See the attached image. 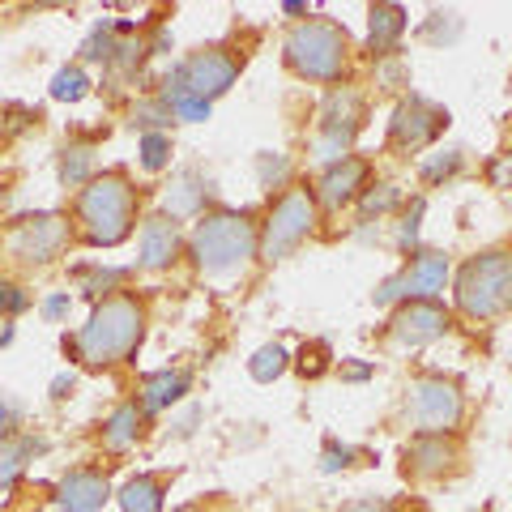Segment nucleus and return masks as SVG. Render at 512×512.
Returning <instances> with one entry per match:
<instances>
[{
    "label": "nucleus",
    "instance_id": "obj_6",
    "mask_svg": "<svg viewBox=\"0 0 512 512\" xmlns=\"http://www.w3.org/2000/svg\"><path fill=\"white\" fill-rule=\"evenodd\" d=\"M244 69V56H235L231 47H205V52H192L188 60H180L167 73V90L163 103H180V99H201L214 103L222 90H231V82Z\"/></svg>",
    "mask_w": 512,
    "mask_h": 512
},
{
    "label": "nucleus",
    "instance_id": "obj_3",
    "mask_svg": "<svg viewBox=\"0 0 512 512\" xmlns=\"http://www.w3.org/2000/svg\"><path fill=\"white\" fill-rule=\"evenodd\" d=\"M188 248H192V261H197L201 274L222 278V274L244 269L252 256H261V231H256L244 214H210L197 222Z\"/></svg>",
    "mask_w": 512,
    "mask_h": 512
},
{
    "label": "nucleus",
    "instance_id": "obj_12",
    "mask_svg": "<svg viewBox=\"0 0 512 512\" xmlns=\"http://www.w3.org/2000/svg\"><path fill=\"white\" fill-rule=\"evenodd\" d=\"M444 329H448V316H444V308H440L436 299H406L402 308L393 312V325H389L393 342L397 346H410V350L436 342Z\"/></svg>",
    "mask_w": 512,
    "mask_h": 512
},
{
    "label": "nucleus",
    "instance_id": "obj_5",
    "mask_svg": "<svg viewBox=\"0 0 512 512\" xmlns=\"http://www.w3.org/2000/svg\"><path fill=\"white\" fill-rule=\"evenodd\" d=\"M350 60L346 30L329 18H308L286 35V64L308 82H338Z\"/></svg>",
    "mask_w": 512,
    "mask_h": 512
},
{
    "label": "nucleus",
    "instance_id": "obj_11",
    "mask_svg": "<svg viewBox=\"0 0 512 512\" xmlns=\"http://www.w3.org/2000/svg\"><path fill=\"white\" fill-rule=\"evenodd\" d=\"M448 124V111L419 99V94H410V99L397 103L393 120H389V141L397 150H423L427 141H436Z\"/></svg>",
    "mask_w": 512,
    "mask_h": 512
},
{
    "label": "nucleus",
    "instance_id": "obj_23",
    "mask_svg": "<svg viewBox=\"0 0 512 512\" xmlns=\"http://www.w3.org/2000/svg\"><path fill=\"white\" fill-rule=\"evenodd\" d=\"M286 367H291V355H286V346H261L252 355V363H248V372H252V380H261V384H274Z\"/></svg>",
    "mask_w": 512,
    "mask_h": 512
},
{
    "label": "nucleus",
    "instance_id": "obj_39",
    "mask_svg": "<svg viewBox=\"0 0 512 512\" xmlns=\"http://www.w3.org/2000/svg\"><path fill=\"white\" fill-rule=\"evenodd\" d=\"M342 512H389V508L376 504V500H359V504H350V508H342Z\"/></svg>",
    "mask_w": 512,
    "mask_h": 512
},
{
    "label": "nucleus",
    "instance_id": "obj_31",
    "mask_svg": "<svg viewBox=\"0 0 512 512\" xmlns=\"http://www.w3.org/2000/svg\"><path fill=\"white\" fill-rule=\"evenodd\" d=\"M461 167V150H444L440 158H431V163H423V180L436 184L440 175H453Z\"/></svg>",
    "mask_w": 512,
    "mask_h": 512
},
{
    "label": "nucleus",
    "instance_id": "obj_44",
    "mask_svg": "<svg viewBox=\"0 0 512 512\" xmlns=\"http://www.w3.org/2000/svg\"><path fill=\"white\" fill-rule=\"evenodd\" d=\"M175 512H201L197 504H184V508H175Z\"/></svg>",
    "mask_w": 512,
    "mask_h": 512
},
{
    "label": "nucleus",
    "instance_id": "obj_41",
    "mask_svg": "<svg viewBox=\"0 0 512 512\" xmlns=\"http://www.w3.org/2000/svg\"><path fill=\"white\" fill-rule=\"evenodd\" d=\"M342 372H346L350 380H363V376H372V367H367V363H350V367H342Z\"/></svg>",
    "mask_w": 512,
    "mask_h": 512
},
{
    "label": "nucleus",
    "instance_id": "obj_35",
    "mask_svg": "<svg viewBox=\"0 0 512 512\" xmlns=\"http://www.w3.org/2000/svg\"><path fill=\"white\" fill-rule=\"evenodd\" d=\"M419 218H423V197H414L410 214H406V227H402V244L414 248V239H419Z\"/></svg>",
    "mask_w": 512,
    "mask_h": 512
},
{
    "label": "nucleus",
    "instance_id": "obj_10",
    "mask_svg": "<svg viewBox=\"0 0 512 512\" xmlns=\"http://www.w3.org/2000/svg\"><path fill=\"white\" fill-rule=\"evenodd\" d=\"M444 282H448V256L444 252H419L406 274H397V278H389L380 286L376 303L389 308V303H397V299H436L444 291Z\"/></svg>",
    "mask_w": 512,
    "mask_h": 512
},
{
    "label": "nucleus",
    "instance_id": "obj_8",
    "mask_svg": "<svg viewBox=\"0 0 512 512\" xmlns=\"http://www.w3.org/2000/svg\"><path fill=\"white\" fill-rule=\"evenodd\" d=\"M312 227H316V197L312 192H303V188L282 192L278 205L265 218V227H261V256L265 261L291 256L303 239L312 235Z\"/></svg>",
    "mask_w": 512,
    "mask_h": 512
},
{
    "label": "nucleus",
    "instance_id": "obj_17",
    "mask_svg": "<svg viewBox=\"0 0 512 512\" xmlns=\"http://www.w3.org/2000/svg\"><path fill=\"white\" fill-rule=\"evenodd\" d=\"M453 461H457V444H448L444 436H419L406 453V470L419 478H436L453 466Z\"/></svg>",
    "mask_w": 512,
    "mask_h": 512
},
{
    "label": "nucleus",
    "instance_id": "obj_29",
    "mask_svg": "<svg viewBox=\"0 0 512 512\" xmlns=\"http://www.w3.org/2000/svg\"><path fill=\"white\" fill-rule=\"evenodd\" d=\"M256 171H261V184H282L291 175V163L282 154H261L256 158Z\"/></svg>",
    "mask_w": 512,
    "mask_h": 512
},
{
    "label": "nucleus",
    "instance_id": "obj_14",
    "mask_svg": "<svg viewBox=\"0 0 512 512\" xmlns=\"http://www.w3.org/2000/svg\"><path fill=\"white\" fill-rule=\"evenodd\" d=\"M363 180H367V163H363V158H355V154H346L342 163H333L325 175H320L316 197L325 201L329 210H338V205H346V201H355V197H359Z\"/></svg>",
    "mask_w": 512,
    "mask_h": 512
},
{
    "label": "nucleus",
    "instance_id": "obj_32",
    "mask_svg": "<svg viewBox=\"0 0 512 512\" xmlns=\"http://www.w3.org/2000/svg\"><path fill=\"white\" fill-rule=\"evenodd\" d=\"M82 56H86V60H111V56H116V52H111V39H107V22L94 26V35L86 39Z\"/></svg>",
    "mask_w": 512,
    "mask_h": 512
},
{
    "label": "nucleus",
    "instance_id": "obj_2",
    "mask_svg": "<svg viewBox=\"0 0 512 512\" xmlns=\"http://www.w3.org/2000/svg\"><path fill=\"white\" fill-rule=\"evenodd\" d=\"M77 231L90 248H116L133 231V218H137V192L133 184L124 180L120 171L99 175L90 180L82 192H77Z\"/></svg>",
    "mask_w": 512,
    "mask_h": 512
},
{
    "label": "nucleus",
    "instance_id": "obj_40",
    "mask_svg": "<svg viewBox=\"0 0 512 512\" xmlns=\"http://www.w3.org/2000/svg\"><path fill=\"white\" fill-rule=\"evenodd\" d=\"M380 73H384V86H397V82H402V77H406L402 69H397V64H384Z\"/></svg>",
    "mask_w": 512,
    "mask_h": 512
},
{
    "label": "nucleus",
    "instance_id": "obj_34",
    "mask_svg": "<svg viewBox=\"0 0 512 512\" xmlns=\"http://www.w3.org/2000/svg\"><path fill=\"white\" fill-rule=\"evenodd\" d=\"M171 111L180 120H210V103H201V99H180V103H171Z\"/></svg>",
    "mask_w": 512,
    "mask_h": 512
},
{
    "label": "nucleus",
    "instance_id": "obj_38",
    "mask_svg": "<svg viewBox=\"0 0 512 512\" xmlns=\"http://www.w3.org/2000/svg\"><path fill=\"white\" fill-rule=\"evenodd\" d=\"M43 316L47 320H60V316H69V295H52L43 303Z\"/></svg>",
    "mask_w": 512,
    "mask_h": 512
},
{
    "label": "nucleus",
    "instance_id": "obj_26",
    "mask_svg": "<svg viewBox=\"0 0 512 512\" xmlns=\"http://www.w3.org/2000/svg\"><path fill=\"white\" fill-rule=\"evenodd\" d=\"M201 184H197V175H184V180H180V188H171L167 192V210L171 214H192V210H197V201H201Z\"/></svg>",
    "mask_w": 512,
    "mask_h": 512
},
{
    "label": "nucleus",
    "instance_id": "obj_37",
    "mask_svg": "<svg viewBox=\"0 0 512 512\" xmlns=\"http://www.w3.org/2000/svg\"><path fill=\"white\" fill-rule=\"evenodd\" d=\"M393 201H397V188H393V184H380V192H372V197H367L363 205H367V210H376V214H380V210H389Z\"/></svg>",
    "mask_w": 512,
    "mask_h": 512
},
{
    "label": "nucleus",
    "instance_id": "obj_42",
    "mask_svg": "<svg viewBox=\"0 0 512 512\" xmlns=\"http://www.w3.org/2000/svg\"><path fill=\"white\" fill-rule=\"evenodd\" d=\"M9 423H13V410L0 402V440H5V431H9Z\"/></svg>",
    "mask_w": 512,
    "mask_h": 512
},
{
    "label": "nucleus",
    "instance_id": "obj_13",
    "mask_svg": "<svg viewBox=\"0 0 512 512\" xmlns=\"http://www.w3.org/2000/svg\"><path fill=\"white\" fill-rule=\"evenodd\" d=\"M107 474L99 470H69L60 478V487H56V500L64 512H99L107 504Z\"/></svg>",
    "mask_w": 512,
    "mask_h": 512
},
{
    "label": "nucleus",
    "instance_id": "obj_22",
    "mask_svg": "<svg viewBox=\"0 0 512 512\" xmlns=\"http://www.w3.org/2000/svg\"><path fill=\"white\" fill-rule=\"evenodd\" d=\"M39 440H30V436H18V440H0V487L13 483V478L22 474L26 466V457H35L39 453Z\"/></svg>",
    "mask_w": 512,
    "mask_h": 512
},
{
    "label": "nucleus",
    "instance_id": "obj_28",
    "mask_svg": "<svg viewBox=\"0 0 512 512\" xmlns=\"http://www.w3.org/2000/svg\"><path fill=\"white\" fill-rule=\"evenodd\" d=\"M325 367H329V346L325 342H312V346L299 350V372L303 376H320Z\"/></svg>",
    "mask_w": 512,
    "mask_h": 512
},
{
    "label": "nucleus",
    "instance_id": "obj_15",
    "mask_svg": "<svg viewBox=\"0 0 512 512\" xmlns=\"http://www.w3.org/2000/svg\"><path fill=\"white\" fill-rule=\"evenodd\" d=\"M180 256V231L167 214L141 222V269H167Z\"/></svg>",
    "mask_w": 512,
    "mask_h": 512
},
{
    "label": "nucleus",
    "instance_id": "obj_24",
    "mask_svg": "<svg viewBox=\"0 0 512 512\" xmlns=\"http://www.w3.org/2000/svg\"><path fill=\"white\" fill-rule=\"evenodd\" d=\"M86 90H90V77L77 69V64H69V69H60L52 77V99H60V103H77Z\"/></svg>",
    "mask_w": 512,
    "mask_h": 512
},
{
    "label": "nucleus",
    "instance_id": "obj_4",
    "mask_svg": "<svg viewBox=\"0 0 512 512\" xmlns=\"http://www.w3.org/2000/svg\"><path fill=\"white\" fill-rule=\"evenodd\" d=\"M457 308L470 320H491L512 308V252L495 248L483 256H470L457 269Z\"/></svg>",
    "mask_w": 512,
    "mask_h": 512
},
{
    "label": "nucleus",
    "instance_id": "obj_43",
    "mask_svg": "<svg viewBox=\"0 0 512 512\" xmlns=\"http://www.w3.org/2000/svg\"><path fill=\"white\" fill-rule=\"evenodd\" d=\"M64 389H73V376H60V380L52 384V397H64Z\"/></svg>",
    "mask_w": 512,
    "mask_h": 512
},
{
    "label": "nucleus",
    "instance_id": "obj_30",
    "mask_svg": "<svg viewBox=\"0 0 512 512\" xmlns=\"http://www.w3.org/2000/svg\"><path fill=\"white\" fill-rule=\"evenodd\" d=\"M175 116V111L158 99V103H141L137 111H133V124H141V128H158V124H167Z\"/></svg>",
    "mask_w": 512,
    "mask_h": 512
},
{
    "label": "nucleus",
    "instance_id": "obj_9",
    "mask_svg": "<svg viewBox=\"0 0 512 512\" xmlns=\"http://www.w3.org/2000/svg\"><path fill=\"white\" fill-rule=\"evenodd\" d=\"M69 244V222L60 214H30L18 218L5 235V248L26 265H47L52 256H60V248Z\"/></svg>",
    "mask_w": 512,
    "mask_h": 512
},
{
    "label": "nucleus",
    "instance_id": "obj_20",
    "mask_svg": "<svg viewBox=\"0 0 512 512\" xmlns=\"http://www.w3.org/2000/svg\"><path fill=\"white\" fill-rule=\"evenodd\" d=\"M120 508L124 512H163V483H158L154 474L128 478L120 491Z\"/></svg>",
    "mask_w": 512,
    "mask_h": 512
},
{
    "label": "nucleus",
    "instance_id": "obj_16",
    "mask_svg": "<svg viewBox=\"0 0 512 512\" xmlns=\"http://www.w3.org/2000/svg\"><path fill=\"white\" fill-rule=\"evenodd\" d=\"M363 120V99L359 90H333L325 107H320V133H333V137H355V128Z\"/></svg>",
    "mask_w": 512,
    "mask_h": 512
},
{
    "label": "nucleus",
    "instance_id": "obj_19",
    "mask_svg": "<svg viewBox=\"0 0 512 512\" xmlns=\"http://www.w3.org/2000/svg\"><path fill=\"white\" fill-rule=\"evenodd\" d=\"M406 30V9L402 5H376L372 9V35H367V43H372L376 56H389L393 43L402 39Z\"/></svg>",
    "mask_w": 512,
    "mask_h": 512
},
{
    "label": "nucleus",
    "instance_id": "obj_27",
    "mask_svg": "<svg viewBox=\"0 0 512 512\" xmlns=\"http://www.w3.org/2000/svg\"><path fill=\"white\" fill-rule=\"evenodd\" d=\"M94 163V154L86 146H73V150H64V163H60V175H64V184H82L86 180V171Z\"/></svg>",
    "mask_w": 512,
    "mask_h": 512
},
{
    "label": "nucleus",
    "instance_id": "obj_18",
    "mask_svg": "<svg viewBox=\"0 0 512 512\" xmlns=\"http://www.w3.org/2000/svg\"><path fill=\"white\" fill-rule=\"evenodd\" d=\"M188 393V372H154L141 380V414L167 410Z\"/></svg>",
    "mask_w": 512,
    "mask_h": 512
},
{
    "label": "nucleus",
    "instance_id": "obj_33",
    "mask_svg": "<svg viewBox=\"0 0 512 512\" xmlns=\"http://www.w3.org/2000/svg\"><path fill=\"white\" fill-rule=\"evenodd\" d=\"M350 457H355V453H350L346 444L338 448V440H329L325 457H320V470H325V474H333V470H346V466H350Z\"/></svg>",
    "mask_w": 512,
    "mask_h": 512
},
{
    "label": "nucleus",
    "instance_id": "obj_1",
    "mask_svg": "<svg viewBox=\"0 0 512 512\" xmlns=\"http://www.w3.org/2000/svg\"><path fill=\"white\" fill-rule=\"evenodd\" d=\"M141 333H146V308L133 295H107L73 338V355L90 367L120 363L137 350Z\"/></svg>",
    "mask_w": 512,
    "mask_h": 512
},
{
    "label": "nucleus",
    "instance_id": "obj_25",
    "mask_svg": "<svg viewBox=\"0 0 512 512\" xmlns=\"http://www.w3.org/2000/svg\"><path fill=\"white\" fill-rule=\"evenodd\" d=\"M167 163H171V137L167 133H146L141 137V167L163 171Z\"/></svg>",
    "mask_w": 512,
    "mask_h": 512
},
{
    "label": "nucleus",
    "instance_id": "obj_21",
    "mask_svg": "<svg viewBox=\"0 0 512 512\" xmlns=\"http://www.w3.org/2000/svg\"><path fill=\"white\" fill-rule=\"evenodd\" d=\"M137 431H141V410L137 406H120L103 427V448L107 453H124V448L137 440Z\"/></svg>",
    "mask_w": 512,
    "mask_h": 512
},
{
    "label": "nucleus",
    "instance_id": "obj_36",
    "mask_svg": "<svg viewBox=\"0 0 512 512\" xmlns=\"http://www.w3.org/2000/svg\"><path fill=\"white\" fill-rule=\"evenodd\" d=\"M26 308V295L18 291V286L0 282V312H22Z\"/></svg>",
    "mask_w": 512,
    "mask_h": 512
},
{
    "label": "nucleus",
    "instance_id": "obj_7",
    "mask_svg": "<svg viewBox=\"0 0 512 512\" xmlns=\"http://www.w3.org/2000/svg\"><path fill=\"white\" fill-rule=\"evenodd\" d=\"M461 414H466V402H461L457 384L444 376H419L410 384L406 397V423L419 431V436H448L457 431Z\"/></svg>",
    "mask_w": 512,
    "mask_h": 512
}]
</instances>
